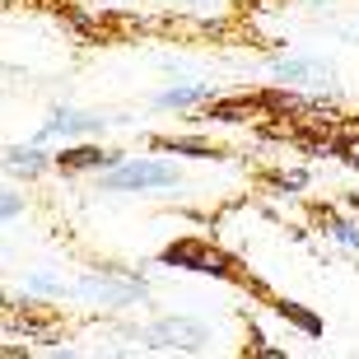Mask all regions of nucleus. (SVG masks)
<instances>
[{
  "mask_svg": "<svg viewBox=\"0 0 359 359\" xmlns=\"http://www.w3.org/2000/svg\"><path fill=\"white\" fill-rule=\"evenodd\" d=\"M173 168L168 163H154V159H131V163H112L103 173V191H149V187H168L173 182Z\"/></svg>",
  "mask_w": 359,
  "mask_h": 359,
  "instance_id": "obj_1",
  "label": "nucleus"
},
{
  "mask_svg": "<svg viewBox=\"0 0 359 359\" xmlns=\"http://www.w3.org/2000/svg\"><path fill=\"white\" fill-rule=\"evenodd\" d=\"M103 126V117H93V112H70V107H56L52 117H47V126H42V140L47 135H89Z\"/></svg>",
  "mask_w": 359,
  "mask_h": 359,
  "instance_id": "obj_2",
  "label": "nucleus"
},
{
  "mask_svg": "<svg viewBox=\"0 0 359 359\" xmlns=\"http://www.w3.org/2000/svg\"><path fill=\"white\" fill-rule=\"evenodd\" d=\"M149 336H159V341H149V346H182V350H201L205 346V327H196V322H159Z\"/></svg>",
  "mask_w": 359,
  "mask_h": 359,
  "instance_id": "obj_3",
  "label": "nucleus"
},
{
  "mask_svg": "<svg viewBox=\"0 0 359 359\" xmlns=\"http://www.w3.org/2000/svg\"><path fill=\"white\" fill-rule=\"evenodd\" d=\"M61 163H66V168H112L117 154H107V149H98V145H75V149L61 154Z\"/></svg>",
  "mask_w": 359,
  "mask_h": 359,
  "instance_id": "obj_4",
  "label": "nucleus"
},
{
  "mask_svg": "<svg viewBox=\"0 0 359 359\" xmlns=\"http://www.w3.org/2000/svg\"><path fill=\"white\" fill-rule=\"evenodd\" d=\"M201 98H210V84H177V89H163L159 98H154V107H191L201 103Z\"/></svg>",
  "mask_w": 359,
  "mask_h": 359,
  "instance_id": "obj_5",
  "label": "nucleus"
},
{
  "mask_svg": "<svg viewBox=\"0 0 359 359\" xmlns=\"http://www.w3.org/2000/svg\"><path fill=\"white\" fill-rule=\"evenodd\" d=\"M5 168H14V173H42V168H47V154H42V149H5Z\"/></svg>",
  "mask_w": 359,
  "mask_h": 359,
  "instance_id": "obj_6",
  "label": "nucleus"
},
{
  "mask_svg": "<svg viewBox=\"0 0 359 359\" xmlns=\"http://www.w3.org/2000/svg\"><path fill=\"white\" fill-rule=\"evenodd\" d=\"M276 75L280 80H313V75H322L327 80V66H318V61H276Z\"/></svg>",
  "mask_w": 359,
  "mask_h": 359,
  "instance_id": "obj_7",
  "label": "nucleus"
},
{
  "mask_svg": "<svg viewBox=\"0 0 359 359\" xmlns=\"http://www.w3.org/2000/svg\"><path fill=\"white\" fill-rule=\"evenodd\" d=\"M332 233H336V243H346V248L359 252V229L355 224H332Z\"/></svg>",
  "mask_w": 359,
  "mask_h": 359,
  "instance_id": "obj_8",
  "label": "nucleus"
},
{
  "mask_svg": "<svg viewBox=\"0 0 359 359\" xmlns=\"http://www.w3.org/2000/svg\"><path fill=\"white\" fill-rule=\"evenodd\" d=\"M0 210H5V219H14V215L24 210V201H19V196H14V191H10V196H5V205H0Z\"/></svg>",
  "mask_w": 359,
  "mask_h": 359,
  "instance_id": "obj_9",
  "label": "nucleus"
}]
</instances>
